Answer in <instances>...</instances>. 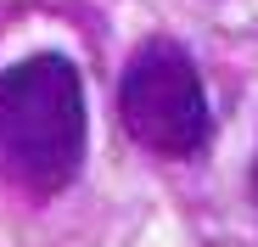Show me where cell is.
<instances>
[{
	"instance_id": "1",
	"label": "cell",
	"mask_w": 258,
	"mask_h": 247,
	"mask_svg": "<svg viewBox=\"0 0 258 247\" xmlns=\"http://www.w3.org/2000/svg\"><path fill=\"white\" fill-rule=\"evenodd\" d=\"M90 112L84 79L62 51L23 56L0 73V174L34 197H56L84 163Z\"/></svg>"
},
{
	"instance_id": "2",
	"label": "cell",
	"mask_w": 258,
	"mask_h": 247,
	"mask_svg": "<svg viewBox=\"0 0 258 247\" xmlns=\"http://www.w3.org/2000/svg\"><path fill=\"white\" fill-rule=\"evenodd\" d=\"M118 118L129 141L146 146L152 157H197L213 130L202 73L168 39H152L129 56L123 85H118Z\"/></svg>"
},
{
	"instance_id": "3",
	"label": "cell",
	"mask_w": 258,
	"mask_h": 247,
	"mask_svg": "<svg viewBox=\"0 0 258 247\" xmlns=\"http://www.w3.org/2000/svg\"><path fill=\"white\" fill-rule=\"evenodd\" d=\"M252 197H258V163H252Z\"/></svg>"
}]
</instances>
